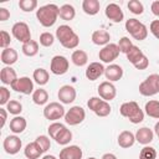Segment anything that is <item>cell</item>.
I'll return each instance as SVG.
<instances>
[{
    "label": "cell",
    "instance_id": "7",
    "mask_svg": "<svg viewBox=\"0 0 159 159\" xmlns=\"http://www.w3.org/2000/svg\"><path fill=\"white\" fill-rule=\"evenodd\" d=\"M119 53H120V51H119L118 45H117V43H112V42H109L108 45L103 46V47L99 50V52H98V57H99V60H101L103 63H108V65H111L114 60L118 58Z\"/></svg>",
    "mask_w": 159,
    "mask_h": 159
},
{
    "label": "cell",
    "instance_id": "25",
    "mask_svg": "<svg viewBox=\"0 0 159 159\" xmlns=\"http://www.w3.org/2000/svg\"><path fill=\"white\" fill-rule=\"evenodd\" d=\"M24 154H25V157H26L27 159H39V158L43 154V152H42L41 148L37 145V143L34 140L32 143H29V144L25 147Z\"/></svg>",
    "mask_w": 159,
    "mask_h": 159
},
{
    "label": "cell",
    "instance_id": "1",
    "mask_svg": "<svg viewBox=\"0 0 159 159\" xmlns=\"http://www.w3.org/2000/svg\"><path fill=\"white\" fill-rule=\"evenodd\" d=\"M60 7L56 4H46L36 10V19L43 27H51L56 24Z\"/></svg>",
    "mask_w": 159,
    "mask_h": 159
},
{
    "label": "cell",
    "instance_id": "27",
    "mask_svg": "<svg viewBox=\"0 0 159 159\" xmlns=\"http://www.w3.org/2000/svg\"><path fill=\"white\" fill-rule=\"evenodd\" d=\"M71 61L77 67H83L88 62V55L83 50H75L71 55Z\"/></svg>",
    "mask_w": 159,
    "mask_h": 159
},
{
    "label": "cell",
    "instance_id": "37",
    "mask_svg": "<svg viewBox=\"0 0 159 159\" xmlns=\"http://www.w3.org/2000/svg\"><path fill=\"white\" fill-rule=\"evenodd\" d=\"M19 7L24 12H31L37 7V0H20Z\"/></svg>",
    "mask_w": 159,
    "mask_h": 159
},
{
    "label": "cell",
    "instance_id": "57",
    "mask_svg": "<svg viewBox=\"0 0 159 159\" xmlns=\"http://www.w3.org/2000/svg\"><path fill=\"white\" fill-rule=\"evenodd\" d=\"M158 83H159V82H158Z\"/></svg>",
    "mask_w": 159,
    "mask_h": 159
},
{
    "label": "cell",
    "instance_id": "40",
    "mask_svg": "<svg viewBox=\"0 0 159 159\" xmlns=\"http://www.w3.org/2000/svg\"><path fill=\"white\" fill-rule=\"evenodd\" d=\"M139 159H157V150L153 147L144 145L139 153Z\"/></svg>",
    "mask_w": 159,
    "mask_h": 159
},
{
    "label": "cell",
    "instance_id": "39",
    "mask_svg": "<svg viewBox=\"0 0 159 159\" xmlns=\"http://www.w3.org/2000/svg\"><path fill=\"white\" fill-rule=\"evenodd\" d=\"M40 45L41 46H43V47H50V46H52L53 45V42H55V36L51 34V32H48V31H45V32H42L41 35H40Z\"/></svg>",
    "mask_w": 159,
    "mask_h": 159
},
{
    "label": "cell",
    "instance_id": "33",
    "mask_svg": "<svg viewBox=\"0 0 159 159\" xmlns=\"http://www.w3.org/2000/svg\"><path fill=\"white\" fill-rule=\"evenodd\" d=\"M53 139H55V142H56L57 144H60V145H67V144L72 140V132H71L67 127H65L63 129H61V132H60Z\"/></svg>",
    "mask_w": 159,
    "mask_h": 159
},
{
    "label": "cell",
    "instance_id": "22",
    "mask_svg": "<svg viewBox=\"0 0 159 159\" xmlns=\"http://www.w3.org/2000/svg\"><path fill=\"white\" fill-rule=\"evenodd\" d=\"M91 40L94 45L97 46H106L109 43V40H111V35L108 31L106 30H96L92 32V36H91Z\"/></svg>",
    "mask_w": 159,
    "mask_h": 159
},
{
    "label": "cell",
    "instance_id": "6",
    "mask_svg": "<svg viewBox=\"0 0 159 159\" xmlns=\"http://www.w3.org/2000/svg\"><path fill=\"white\" fill-rule=\"evenodd\" d=\"M66 111L65 107L58 102H50L43 108V117L51 122H56L57 119H61L65 117Z\"/></svg>",
    "mask_w": 159,
    "mask_h": 159
},
{
    "label": "cell",
    "instance_id": "4",
    "mask_svg": "<svg viewBox=\"0 0 159 159\" xmlns=\"http://www.w3.org/2000/svg\"><path fill=\"white\" fill-rule=\"evenodd\" d=\"M124 26H125V30L130 34V36L134 40L143 41L148 36V27L143 22L137 20V19H128V20H125V25Z\"/></svg>",
    "mask_w": 159,
    "mask_h": 159
},
{
    "label": "cell",
    "instance_id": "11",
    "mask_svg": "<svg viewBox=\"0 0 159 159\" xmlns=\"http://www.w3.org/2000/svg\"><path fill=\"white\" fill-rule=\"evenodd\" d=\"M11 89H14L17 93H22V94H32L34 93V81L30 77H19L11 86Z\"/></svg>",
    "mask_w": 159,
    "mask_h": 159
},
{
    "label": "cell",
    "instance_id": "15",
    "mask_svg": "<svg viewBox=\"0 0 159 159\" xmlns=\"http://www.w3.org/2000/svg\"><path fill=\"white\" fill-rule=\"evenodd\" d=\"M104 14L107 16L108 20L118 24V22H122L124 20V14L120 9V6L116 2H111L106 6V10H104Z\"/></svg>",
    "mask_w": 159,
    "mask_h": 159
},
{
    "label": "cell",
    "instance_id": "19",
    "mask_svg": "<svg viewBox=\"0 0 159 159\" xmlns=\"http://www.w3.org/2000/svg\"><path fill=\"white\" fill-rule=\"evenodd\" d=\"M134 135H135V142H138L139 144H143V145H148L149 143L153 142L154 132L148 127H142L135 132Z\"/></svg>",
    "mask_w": 159,
    "mask_h": 159
},
{
    "label": "cell",
    "instance_id": "29",
    "mask_svg": "<svg viewBox=\"0 0 159 159\" xmlns=\"http://www.w3.org/2000/svg\"><path fill=\"white\" fill-rule=\"evenodd\" d=\"M144 113L150 118L159 119V101H155V99L148 101L144 107Z\"/></svg>",
    "mask_w": 159,
    "mask_h": 159
},
{
    "label": "cell",
    "instance_id": "2",
    "mask_svg": "<svg viewBox=\"0 0 159 159\" xmlns=\"http://www.w3.org/2000/svg\"><path fill=\"white\" fill-rule=\"evenodd\" d=\"M56 39L60 41V43L65 48H68V50L76 48L80 43L78 35L68 25H60L56 29Z\"/></svg>",
    "mask_w": 159,
    "mask_h": 159
},
{
    "label": "cell",
    "instance_id": "41",
    "mask_svg": "<svg viewBox=\"0 0 159 159\" xmlns=\"http://www.w3.org/2000/svg\"><path fill=\"white\" fill-rule=\"evenodd\" d=\"M118 45V47H119V51L122 52V53H128V51L133 47V43H132V40H129V37H127V36H123V37H120V40H119V42L117 43Z\"/></svg>",
    "mask_w": 159,
    "mask_h": 159
},
{
    "label": "cell",
    "instance_id": "52",
    "mask_svg": "<svg viewBox=\"0 0 159 159\" xmlns=\"http://www.w3.org/2000/svg\"><path fill=\"white\" fill-rule=\"evenodd\" d=\"M101 159H117V157H116L113 153H106V154L102 155Z\"/></svg>",
    "mask_w": 159,
    "mask_h": 159
},
{
    "label": "cell",
    "instance_id": "24",
    "mask_svg": "<svg viewBox=\"0 0 159 159\" xmlns=\"http://www.w3.org/2000/svg\"><path fill=\"white\" fill-rule=\"evenodd\" d=\"M26 125H27V122L24 117L21 116H15L11 120H10V130L14 133V134H20L22 133L25 129H26Z\"/></svg>",
    "mask_w": 159,
    "mask_h": 159
},
{
    "label": "cell",
    "instance_id": "32",
    "mask_svg": "<svg viewBox=\"0 0 159 159\" xmlns=\"http://www.w3.org/2000/svg\"><path fill=\"white\" fill-rule=\"evenodd\" d=\"M32 101L37 106H43L47 103L48 101V93L46 89L43 88H39V89H35L34 93H32Z\"/></svg>",
    "mask_w": 159,
    "mask_h": 159
},
{
    "label": "cell",
    "instance_id": "35",
    "mask_svg": "<svg viewBox=\"0 0 159 159\" xmlns=\"http://www.w3.org/2000/svg\"><path fill=\"white\" fill-rule=\"evenodd\" d=\"M111 112H112V107H111L109 102L102 101V102L99 103V106L96 108L94 114H96L97 117H107V116L111 114Z\"/></svg>",
    "mask_w": 159,
    "mask_h": 159
},
{
    "label": "cell",
    "instance_id": "43",
    "mask_svg": "<svg viewBox=\"0 0 159 159\" xmlns=\"http://www.w3.org/2000/svg\"><path fill=\"white\" fill-rule=\"evenodd\" d=\"M65 127H66V125L62 124V123H60V122H53V123H51V124L48 125V128H47V132H48L50 138L53 139V138L61 132V129H63Z\"/></svg>",
    "mask_w": 159,
    "mask_h": 159
},
{
    "label": "cell",
    "instance_id": "17",
    "mask_svg": "<svg viewBox=\"0 0 159 159\" xmlns=\"http://www.w3.org/2000/svg\"><path fill=\"white\" fill-rule=\"evenodd\" d=\"M83 152L78 145H66L60 152L58 159H82Z\"/></svg>",
    "mask_w": 159,
    "mask_h": 159
},
{
    "label": "cell",
    "instance_id": "21",
    "mask_svg": "<svg viewBox=\"0 0 159 159\" xmlns=\"http://www.w3.org/2000/svg\"><path fill=\"white\" fill-rule=\"evenodd\" d=\"M117 142H118V145L120 148H130L133 147V144L135 143V135L130 132V130H123L119 133L118 138H117Z\"/></svg>",
    "mask_w": 159,
    "mask_h": 159
},
{
    "label": "cell",
    "instance_id": "26",
    "mask_svg": "<svg viewBox=\"0 0 159 159\" xmlns=\"http://www.w3.org/2000/svg\"><path fill=\"white\" fill-rule=\"evenodd\" d=\"M101 9V4L98 0H83L82 1V10L84 11V14L93 16L97 15Z\"/></svg>",
    "mask_w": 159,
    "mask_h": 159
},
{
    "label": "cell",
    "instance_id": "45",
    "mask_svg": "<svg viewBox=\"0 0 159 159\" xmlns=\"http://www.w3.org/2000/svg\"><path fill=\"white\" fill-rule=\"evenodd\" d=\"M9 101H10V91L5 86H1L0 87V104L6 106Z\"/></svg>",
    "mask_w": 159,
    "mask_h": 159
},
{
    "label": "cell",
    "instance_id": "20",
    "mask_svg": "<svg viewBox=\"0 0 159 159\" xmlns=\"http://www.w3.org/2000/svg\"><path fill=\"white\" fill-rule=\"evenodd\" d=\"M17 78L19 77L16 75V71L11 66H5L4 68H1V71H0V81L2 82V84L11 86Z\"/></svg>",
    "mask_w": 159,
    "mask_h": 159
},
{
    "label": "cell",
    "instance_id": "46",
    "mask_svg": "<svg viewBox=\"0 0 159 159\" xmlns=\"http://www.w3.org/2000/svg\"><path fill=\"white\" fill-rule=\"evenodd\" d=\"M102 101H103V99H102L101 97H91V98L87 101V107H88L92 112H94L96 108L99 106V103H101Z\"/></svg>",
    "mask_w": 159,
    "mask_h": 159
},
{
    "label": "cell",
    "instance_id": "3",
    "mask_svg": "<svg viewBox=\"0 0 159 159\" xmlns=\"http://www.w3.org/2000/svg\"><path fill=\"white\" fill-rule=\"evenodd\" d=\"M119 113L122 117H125L129 119L130 123L133 124H139L144 120V111L139 107V104L134 101L124 102L119 107Z\"/></svg>",
    "mask_w": 159,
    "mask_h": 159
},
{
    "label": "cell",
    "instance_id": "18",
    "mask_svg": "<svg viewBox=\"0 0 159 159\" xmlns=\"http://www.w3.org/2000/svg\"><path fill=\"white\" fill-rule=\"evenodd\" d=\"M104 77L109 82H117L123 77V68L119 65L111 63L104 70Z\"/></svg>",
    "mask_w": 159,
    "mask_h": 159
},
{
    "label": "cell",
    "instance_id": "5",
    "mask_svg": "<svg viewBox=\"0 0 159 159\" xmlns=\"http://www.w3.org/2000/svg\"><path fill=\"white\" fill-rule=\"evenodd\" d=\"M159 75L153 73L149 75L140 84H139V93L144 97H152L159 92Z\"/></svg>",
    "mask_w": 159,
    "mask_h": 159
},
{
    "label": "cell",
    "instance_id": "16",
    "mask_svg": "<svg viewBox=\"0 0 159 159\" xmlns=\"http://www.w3.org/2000/svg\"><path fill=\"white\" fill-rule=\"evenodd\" d=\"M104 70H106V67L103 66V63H101V62H91V63L87 66L84 75H86L87 80H89V81H96V80H98L102 75H104Z\"/></svg>",
    "mask_w": 159,
    "mask_h": 159
},
{
    "label": "cell",
    "instance_id": "8",
    "mask_svg": "<svg viewBox=\"0 0 159 159\" xmlns=\"http://www.w3.org/2000/svg\"><path fill=\"white\" fill-rule=\"evenodd\" d=\"M11 34L21 43H26L31 41V31L26 22H22V21L15 22L11 27Z\"/></svg>",
    "mask_w": 159,
    "mask_h": 159
},
{
    "label": "cell",
    "instance_id": "30",
    "mask_svg": "<svg viewBox=\"0 0 159 159\" xmlns=\"http://www.w3.org/2000/svg\"><path fill=\"white\" fill-rule=\"evenodd\" d=\"M58 16L65 20V21H71L75 19L76 16V10L75 7L71 5V4H65L60 7V11H58Z\"/></svg>",
    "mask_w": 159,
    "mask_h": 159
},
{
    "label": "cell",
    "instance_id": "10",
    "mask_svg": "<svg viewBox=\"0 0 159 159\" xmlns=\"http://www.w3.org/2000/svg\"><path fill=\"white\" fill-rule=\"evenodd\" d=\"M68 67H70V62H68L67 57H65L62 55L53 56L50 62V71L56 76L65 75L68 71Z\"/></svg>",
    "mask_w": 159,
    "mask_h": 159
},
{
    "label": "cell",
    "instance_id": "13",
    "mask_svg": "<svg viewBox=\"0 0 159 159\" xmlns=\"http://www.w3.org/2000/svg\"><path fill=\"white\" fill-rule=\"evenodd\" d=\"M97 91H98L99 97H101L103 101H107V102L114 99L116 96H117V88H116V86H114L112 82H109V81H103L102 83H99Z\"/></svg>",
    "mask_w": 159,
    "mask_h": 159
},
{
    "label": "cell",
    "instance_id": "50",
    "mask_svg": "<svg viewBox=\"0 0 159 159\" xmlns=\"http://www.w3.org/2000/svg\"><path fill=\"white\" fill-rule=\"evenodd\" d=\"M7 113H9V112L6 111V108H4V107L0 108V116H1V124H0V127H1V128H4V125H5V123H6Z\"/></svg>",
    "mask_w": 159,
    "mask_h": 159
},
{
    "label": "cell",
    "instance_id": "23",
    "mask_svg": "<svg viewBox=\"0 0 159 159\" xmlns=\"http://www.w3.org/2000/svg\"><path fill=\"white\" fill-rule=\"evenodd\" d=\"M17 51L12 47H7V48H4L1 51V55H0V58H1V62L5 65V66H11L14 65L16 61H17Z\"/></svg>",
    "mask_w": 159,
    "mask_h": 159
},
{
    "label": "cell",
    "instance_id": "12",
    "mask_svg": "<svg viewBox=\"0 0 159 159\" xmlns=\"http://www.w3.org/2000/svg\"><path fill=\"white\" fill-rule=\"evenodd\" d=\"M2 147H4V150H5L7 154L15 155V154H17V153L20 152V149H21V147H22V142H21V139H20L16 134H14V135H7V137L4 139V142H2Z\"/></svg>",
    "mask_w": 159,
    "mask_h": 159
},
{
    "label": "cell",
    "instance_id": "31",
    "mask_svg": "<svg viewBox=\"0 0 159 159\" xmlns=\"http://www.w3.org/2000/svg\"><path fill=\"white\" fill-rule=\"evenodd\" d=\"M22 53L27 57H34L39 53V42L35 41V40H31L26 43H22Z\"/></svg>",
    "mask_w": 159,
    "mask_h": 159
},
{
    "label": "cell",
    "instance_id": "36",
    "mask_svg": "<svg viewBox=\"0 0 159 159\" xmlns=\"http://www.w3.org/2000/svg\"><path fill=\"white\" fill-rule=\"evenodd\" d=\"M6 111L12 116H19L22 112V104L16 99H10L6 104Z\"/></svg>",
    "mask_w": 159,
    "mask_h": 159
},
{
    "label": "cell",
    "instance_id": "28",
    "mask_svg": "<svg viewBox=\"0 0 159 159\" xmlns=\"http://www.w3.org/2000/svg\"><path fill=\"white\" fill-rule=\"evenodd\" d=\"M32 80L39 84V86H45L48 83V80H50V75L47 72V70L45 68H36L32 73Z\"/></svg>",
    "mask_w": 159,
    "mask_h": 159
},
{
    "label": "cell",
    "instance_id": "51",
    "mask_svg": "<svg viewBox=\"0 0 159 159\" xmlns=\"http://www.w3.org/2000/svg\"><path fill=\"white\" fill-rule=\"evenodd\" d=\"M150 10H152L153 15H155V16L159 17V0H155V1L152 2V5H150Z\"/></svg>",
    "mask_w": 159,
    "mask_h": 159
},
{
    "label": "cell",
    "instance_id": "38",
    "mask_svg": "<svg viewBox=\"0 0 159 159\" xmlns=\"http://www.w3.org/2000/svg\"><path fill=\"white\" fill-rule=\"evenodd\" d=\"M127 6H128L129 11L134 15H142L144 11V6L139 0H129Z\"/></svg>",
    "mask_w": 159,
    "mask_h": 159
},
{
    "label": "cell",
    "instance_id": "42",
    "mask_svg": "<svg viewBox=\"0 0 159 159\" xmlns=\"http://www.w3.org/2000/svg\"><path fill=\"white\" fill-rule=\"evenodd\" d=\"M35 142L37 143V145L41 148V150L45 153V152H47L48 149H50V147H51V139H50V137H47V135H39L36 139H35Z\"/></svg>",
    "mask_w": 159,
    "mask_h": 159
},
{
    "label": "cell",
    "instance_id": "48",
    "mask_svg": "<svg viewBox=\"0 0 159 159\" xmlns=\"http://www.w3.org/2000/svg\"><path fill=\"white\" fill-rule=\"evenodd\" d=\"M137 70H145V68H148V66H149V60H148V57L144 55L135 65H133Z\"/></svg>",
    "mask_w": 159,
    "mask_h": 159
},
{
    "label": "cell",
    "instance_id": "44",
    "mask_svg": "<svg viewBox=\"0 0 159 159\" xmlns=\"http://www.w3.org/2000/svg\"><path fill=\"white\" fill-rule=\"evenodd\" d=\"M10 42H11V36H10V34H9L7 31L2 30V31L0 32V46H1V48H2V50H4V48H7L9 45H10Z\"/></svg>",
    "mask_w": 159,
    "mask_h": 159
},
{
    "label": "cell",
    "instance_id": "49",
    "mask_svg": "<svg viewBox=\"0 0 159 159\" xmlns=\"http://www.w3.org/2000/svg\"><path fill=\"white\" fill-rule=\"evenodd\" d=\"M10 17V11L5 7H0V21H6Z\"/></svg>",
    "mask_w": 159,
    "mask_h": 159
},
{
    "label": "cell",
    "instance_id": "14",
    "mask_svg": "<svg viewBox=\"0 0 159 159\" xmlns=\"http://www.w3.org/2000/svg\"><path fill=\"white\" fill-rule=\"evenodd\" d=\"M57 97L62 104H70V103H73V101L76 99L77 92L73 86L63 84L62 87H60V89L57 92Z\"/></svg>",
    "mask_w": 159,
    "mask_h": 159
},
{
    "label": "cell",
    "instance_id": "47",
    "mask_svg": "<svg viewBox=\"0 0 159 159\" xmlns=\"http://www.w3.org/2000/svg\"><path fill=\"white\" fill-rule=\"evenodd\" d=\"M149 31L152 32V35L159 40V20H153L149 25Z\"/></svg>",
    "mask_w": 159,
    "mask_h": 159
},
{
    "label": "cell",
    "instance_id": "34",
    "mask_svg": "<svg viewBox=\"0 0 159 159\" xmlns=\"http://www.w3.org/2000/svg\"><path fill=\"white\" fill-rule=\"evenodd\" d=\"M143 56H144L143 51H142L138 46H135V45H133V47H132V48L128 51V53H127V58H128V61H129L132 65H135Z\"/></svg>",
    "mask_w": 159,
    "mask_h": 159
},
{
    "label": "cell",
    "instance_id": "54",
    "mask_svg": "<svg viewBox=\"0 0 159 159\" xmlns=\"http://www.w3.org/2000/svg\"><path fill=\"white\" fill-rule=\"evenodd\" d=\"M42 159H57L55 155H51V154H46V155H43L42 157Z\"/></svg>",
    "mask_w": 159,
    "mask_h": 159
},
{
    "label": "cell",
    "instance_id": "55",
    "mask_svg": "<svg viewBox=\"0 0 159 159\" xmlns=\"http://www.w3.org/2000/svg\"><path fill=\"white\" fill-rule=\"evenodd\" d=\"M87 159H97V158H94V157H91V158H87Z\"/></svg>",
    "mask_w": 159,
    "mask_h": 159
},
{
    "label": "cell",
    "instance_id": "56",
    "mask_svg": "<svg viewBox=\"0 0 159 159\" xmlns=\"http://www.w3.org/2000/svg\"><path fill=\"white\" fill-rule=\"evenodd\" d=\"M158 138H159V135H158Z\"/></svg>",
    "mask_w": 159,
    "mask_h": 159
},
{
    "label": "cell",
    "instance_id": "53",
    "mask_svg": "<svg viewBox=\"0 0 159 159\" xmlns=\"http://www.w3.org/2000/svg\"><path fill=\"white\" fill-rule=\"evenodd\" d=\"M154 133H155L157 135H159V122H157L155 125H154Z\"/></svg>",
    "mask_w": 159,
    "mask_h": 159
},
{
    "label": "cell",
    "instance_id": "9",
    "mask_svg": "<svg viewBox=\"0 0 159 159\" xmlns=\"http://www.w3.org/2000/svg\"><path fill=\"white\" fill-rule=\"evenodd\" d=\"M63 118H65L66 124L78 125V124H81L84 120V118H86V111L82 107H80V106H73V107H71L66 112V114H65Z\"/></svg>",
    "mask_w": 159,
    "mask_h": 159
}]
</instances>
